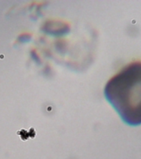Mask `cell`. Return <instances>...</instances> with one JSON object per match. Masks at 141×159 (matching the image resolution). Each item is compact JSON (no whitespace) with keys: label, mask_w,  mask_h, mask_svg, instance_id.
<instances>
[{"label":"cell","mask_w":141,"mask_h":159,"mask_svg":"<svg viewBox=\"0 0 141 159\" xmlns=\"http://www.w3.org/2000/svg\"><path fill=\"white\" fill-rule=\"evenodd\" d=\"M104 95L125 124L141 125V61L127 65L109 80Z\"/></svg>","instance_id":"6da1fadb"}]
</instances>
